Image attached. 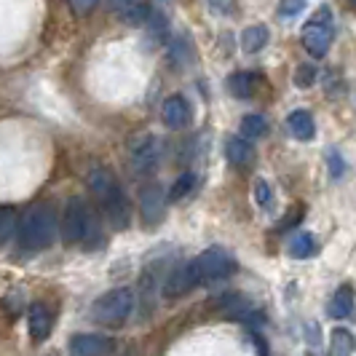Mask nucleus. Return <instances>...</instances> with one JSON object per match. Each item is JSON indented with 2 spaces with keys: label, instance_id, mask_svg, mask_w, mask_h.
Listing matches in <instances>:
<instances>
[{
  "label": "nucleus",
  "instance_id": "nucleus-16",
  "mask_svg": "<svg viewBox=\"0 0 356 356\" xmlns=\"http://www.w3.org/2000/svg\"><path fill=\"white\" fill-rule=\"evenodd\" d=\"M191 289H196V282H193V276H191L188 263H185V266H177L166 276V284H163L166 298H182V295L191 292Z\"/></svg>",
  "mask_w": 356,
  "mask_h": 356
},
{
  "label": "nucleus",
  "instance_id": "nucleus-27",
  "mask_svg": "<svg viewBox=\"0 0 356 356\" xmlns=\"http://www.w3.org/2000/svg\"><path fill=\"white\" fill-rule=\"evenodd\" d=\"M305 6H308V0H282L279 3V17L282 19L298 17V14H303Z\"/></svg>",
  "mask_w": 356,
  "mask_h": 356
},
{
  "label": "nucleus",
  "instance_id": "nucleus-24",
  "mask_svg": "<svg viewBox=\"0 0 356 356\" xmlns=\"http://www.w3.org/2000/svg\"><path fill=\"white\" fill-rule=\"evenodd\" d=\"M324 159H327V169H330V177H332V179L346 177V159L340 156L338 147H327Z\"/></svg>",
  "mask_w": 356,
  "mask_h": 356
},
{
  "label": "nucleus",
  "instance_id": "nucleus-23",
  "mask_svg": "<svg viewBox=\"0 0 356 356\" xmlns=\"http://www.w3.org/2000/svg\"><path fill=\"white\" fill-rule=\"evenodd\" d=\"M193 185H196V175H193V172L179 175V177L175 179V185L169 188V201H172V204H175V201H182V198L193 191Z\"/></svg>",
  "mask_w": 356,
  "mask_h": 356
},
{
  "label": "nucleus",
  "instance_id": "nucleus-26",
  "mask_svg": "<svg viewBox=\"0 0 356 356\" xmlns=\"http://www.w3.org/2000/svg\"><path fill=\"white\" fill-rule=\"evenodd\" d=\"M252 193H254V201H257V207H260V209H270V204H273V191H270V185H268L266 179L263 177L254 179Z\"/></svg>",
  "mask_w": 356,
  "mask_h": 356
},
{
  "label": "nucleus",
  "instance_id": "nucleus-32",
  "mask_svg": "<svg viewBox=\"0 0 356 356\" xmlns=\"http://www.w3.org/2000/svg\"><path fill=\"white\" fill-rule=\"evenodd\" d=\"M351 3H354V6H356V0H351Z\"/></svg>",
  "mask_w": 356,
  "mask_h": 356
},
{
  "label": "nucleus",
  "instance_id": "nucleus-29",
  "mask_svg": "<svg viewBox=\"0 0 356 356\" xmlns=\"http://www.w3.org/2000/svg\"><path fill=\"white\" fill-rule=\"evenodd\" d=\"M97 6H99V0H70V8L75 17H89Z\"/></svg>",
  "mask_w": 356,
  "mask_h": 356
},
{
  "label": "nucleus",
  "instance_id": "nucleus-21",
  "mask_svg": "<svg viewBox=\"0 0 356 356\" xmlns=\"http://www.w3.org/2000/svg\"><path fill=\"white\" fill-rule=\"evenodd\" d=\"M266 134H268L266 115H260V113L244 115V121H241V137H247V140H260V137H266Z\"/></svg>",
  "mask_w": 356,
  "mask_h": 356
},
{
  "label": "nucleus",
  "instance_id": "nucleus-22",
  "mask_svg": "<svg viewBox=\"0 0 356 356\" xmlns=\"http://www.w3.org/2000/svg\"><path fill=\"white\" fill-rule=\"evenodd\" d=\"M19 212L14 209V207H3L0 209V241L3 244H8L11 241V236L19 231Z\"/></svg>",
  "mask_w": 356,
  "mask_h": 356
},
{
  "label": "nucleus",
  "instance_id": "nucleus-19",
  "mask_svg": "<svg viewBox=\"0 0 356 356\" xmlns=\"http://www.w3.org/2000/svg\"><path fill=\"white\" fill-rule=\"evenodd\" d=\"M268 38H270V33H268L266 24H250V27L241 33V49L247 54L263 51L268 46Z\"/></svg>",
  "mask_w": 356,
  "mask_h": 356
},
{
  "label": "nucleus",
  "instance_id": "nucleus-18",
  "mask_svg": "<svg viewBox=\"0 0 356 356\" xmlns=\"http://www.w3.org/2000/svg\"><path fill=\"white\" fill-rule=\"evenodd\" d=\"M254 83H257V75L254 72H233L228 75V91H231L236 99H252V94H254Z\"/></svg>",
  "mask_w": 356,
  "mask_h": 356
},
{
  "label": "nucleus",
  "instance_id": "nucleus-7",
  "mask_svg": "<svg viewBox=\"0 0 356 356\" xmlns=\"http://www.w3.org/2000/svg\"><path fill=\"white\" fill-rule=\"evenodd\" d=\"M129 159L137 175H150L159 169L161 161V143L156 134H140L129 143Z\"/></svg>",
  "mask_w": 356,
  "mask_h": 356
},
{
  "label": "nucleus",
  "instance_id": "nucleus-17",
  "mask_svg": "<svg viewBox=\"0 0 356 356\" xmlns=\"http://www.w3.org/2000/svg\"><path fill=\"white\" fill-rule=\"evenodd\" d=\"M286 250H289V257H295V260H311L314 254H319V241L311 233L298 231L289 238Z\"/></svg>",
  "mask_w": 356,
  "mask_h": 356
},
{
  "label": "nucleus",
  "instance_id": "nucleus-3",
  "mask_svg": "<svg viewBox=\"0 0 356 356\" xmlns=\"http://www.w3.org/2000/svg\"><path fill=\"white\" fill-rule=\"evenodd\" d=\"M62 238L65 244H81L86 247L91 238H97V217L89 201L72 196L62 214Z\"/></svg>",
  "mask_w": 356,
  "mask_h": 356
},
{
  "label": "nucleus",
  "instance_id": "nucleus-25",
  "mask_svg": "<svg viewBox=\"0 0 356 356\" xmlns=\"http://www.w3.org/2000/svg\"><path fill=\"white\" fill-rule=\"evenodd\" d=\"M316 78H319V72H316L314 65H298L292 81H295V86H298V89H311V86L316 83Z\"/></svg>",
  "mask_w": 356,
  "mask_h": 356
},
{
  "label": "nucleus",
  "instance_id": "nucleus-5",
  "mask_svg": "<svg viewBox=\"0 0 356 356\" xmlns=\"http://www.w3.org/2000/svg\"><path fill=\"white\" fill-rule=\"evenodd\" d=\"M134 311V292L131 289H110L91 305V319L102 327H121Z\"/></svg>",
  "mask_w": 356,
  "mask_h": 356
},
{
  "label": "nucleus",
  "instance_id": "nucleus-9",
  "mask_svg": "<svg viewBox=\"0 0 356 356\" xmlns=\"http://www.w3.org/2000/svg\"><path fill=\"white\" fill-rule=\"evenodd\" d=\"M67 351L70 356H110L115 351V343L107 335H72Z\"/></svg>",
  "mask_w": 356,
  "mask_h": 356
},
{
  "label": "nucleus",
  "instance_id": "nucleus-20",
  "mask_svg": "<svg viewBox=\"0 0 356 356\" xmlns=\"http://www.w3.org/2000/svg\"><path fill=\"white\" fill-rule=\"evenodd\" d=\"M356 351V338L351 330L338 327L330 335V356H354Z\"/></svg>",
  "mask_w": 356,
  "mask_h": 356
},
{
  "label": "nucleus",
  "instance_id": "nucleus-28",
  "mask_svg": "<svg viewBox=\"0 0 356 356\" xmlns=\"http://www.w3.org/2000/svg\"><path fill=\"white\" fill-rule=\"evenodd\" d=\"M303 214H305L303 204H295V207L289 209V214H286L284 220L279 222V231H286V228H292V225H298V222L303 220Z\"/></svg>",
  "mask_w": 356,
  "mask_h": 356
},
{
  "label": "nucleus",
  "instance_id": "nucleus-6",
  "mask_svg": "<svg viewBox=\"0 0 356 356\" xmlns=\"http://www.w3.org/2000/svg\"><path fill=\"white\" fill-rule=\"evenodd\" d=\"M332 38H335V24H332V11L330 6H321L314 17L303 24V33H300V40H303V49L311 56H327L330 46H332Z\"/></svg>",
  "mask_w": 356,
  "mask_h": 356
},
{
  "label": "nucleus",
  "instance_id": "nucleus-4",
  "mask_svg": "<svg viewBox=\"0 0 356 356\" xmlns=\"http://www.w3.org/2000/svg\"><path fill=\"white\" fill-rule=\"evenodd\" d=\"M188 268H191V276H193L196 286L212 284V282H220L236 270V257L225 247H209L198 257H193Z\"/></svg>",
  "mask_w": 356,
  "mask_h": 356
},
{
  "label": "nucleus",
  "instance_id": "nucleus-11",
  "mask_svg": "<svg viewBox=\"0 0 356 356\" xmlns=\"http://www.w3.org/2000/svg\"><path fill=\"white\" fill-rule=\"evenodd\" d=\"M107 3L126 24H143V22L153 17L150 0H107Z\"/></svg>",
  "mask_w": 356,
  "mask_h": 356
},
{
  "label": "nucleus",
  "instance_id": "nucleus-30",
  "mask_svg": "<svg viewBox=\"0 0 356 356\" xmlns=\"http://www.w3.org/2000/svg\"><path fill=\"white\" fill-rule=\"evenodd\" d=\"M305 340H308V346L311 348H319L321 346V330H319V324H305Z\"/></svg>",
  "mask_w": 356,
  "mask_h": 356
},
{
  "label": "nucleus",
  "instance_id": "nucleus-8",
  "mask_svg": "<svg viewBox=\"0 0 356 356\" xmlns=\"http://www.w3.org/2000/svg\"><path fill=\"white\" fill-rule=\"evenodd\" d=\"M166 204H169V193L161 191V185H147L140 193V207H143V220L147 225H159L166 217Z\"/></svg>",
  "mask_w": 356,
  "mask_h": 356
},
{
  "label": "nucleus",
  "instance_id": "nucleus-1",
  "mask_svg": "<svg viewBox=\"0 0 356 356\" xmlns=\"http://www.w3.org/2000/svg\"><path fill=\"white\" fill-rule=\"evenodd\" d=\"M89 191L91 196L97 198V204H99L102 214L107 217V222L115 231H126L129 222H131V207H129V198H126L121 179L105 166H97V169L89 172Z\"/></svg>",
  "mask_w": 356,
  "mask_h": 356
},
{
  "label": "nucleus",
  "instance_id": "nucleus-15",
  "mask_svg": "<svg viewBox=\"0 0 356 356\" xmlns=\"http://www.w3.org/2000/svg\"><path fill=\"white\" fill-rule=\"evenodd\" d=\"M225 159L231 161L236 169H247V166L254 163V147L247 143V137H228Z\"/></svg>",
  "mask_w": 356,
  "mask_h": 356
},
{
  "label": "nucleus",
  "instance_id": "nucleus-12",
  "mask_svg": "<svg viewBox=\"0 0 356 356\" xmlns=\"http://www.w3.org/2000/svg\"><path fill=\"white\" fill-rule=\"evenodd\" d=\"M27 327H30V335L35 343H43V340L51 335L54 330V314L49 305L43 303H33L27 308Z\"/></svg>",
  "mask_w": 356,
  "mask_h": 356
},
{
  "label": "nucleus",
  "instance_id": "nucleus-31",
  "mask_svg": "<svg viewBox=\"0 0 356 356\" xmlns=\"http://www.w3.org/2000/svg\"><path fill=\"white\" fill-rule=\"evenodd\" d=\"M250 340H252V346H257L260 356H268V346H266V340H263V335H260V332H252Z\"/></svg>",
  "mask_w": 356,
  "mask_h": 356
},
{
  "label": "nucleus",
  "instance_id": "nucleus-13",
  "mask_svg": "<svg viewBox=\"0 0 356 356\" xmlns=\"http://www.w3.org/2000/svg\"><path fill=\"white\" fill-rule=\"evenodd\" d=\"M286 129L298 143H311L316 137V121L308 110H292L286 115Z\"/></svg>",
  "mask_w": 356,
  "mask_h": 356
},
{
  "label": "nucleus",
  "instance_id": "nucleus-10",
  "mask_svg": "<svg viewBox=\"0 0 356 356\" xmlns=\"http://www.w3.org/2000/svg\"><path fill=\"white\" fill-rule=\"evenodd\" d=\"M161 121L169 126L172 131L185 129V126L191 124V105H188V99L182 94L166 97L163 105H161Z\"/></svg>",
  "mask_w": 356,
  "mask_h": 356
},
{
  "label": "nucleus",
  "instance_id": "nucleus-14",
  "mask_svg": "<svg viewBox=\"0 0 356 356\" xmlns=\"http://www.w3.org/2000/svg\"><path fill=\"white\" fill-rule=\"evenodd\" d=\"M354 308H356V292L351 284H340L332 295V300L327 303V314L332 319H348L354 316Z\"/></svg>",
  "mask_w": 356,
  "mask_h": 356
},
{
  "label": "nucleus",
  "instance_id": "nucleus-2",
  "mask_svg": "<svg viewBox=\"0 0 356 356\" xmlns=\"http://www.w3.org/2000/svg\"><path fill=\"white\" fill-rule=\"evenodd\" d=\"M59 231H62V222H59L56 209L51 204H35L22 214L17 231V247L22 252L49 250Z\"/></svg>",
  "mask_w": 356,
  "mask_h": 356
}]
</instances>
